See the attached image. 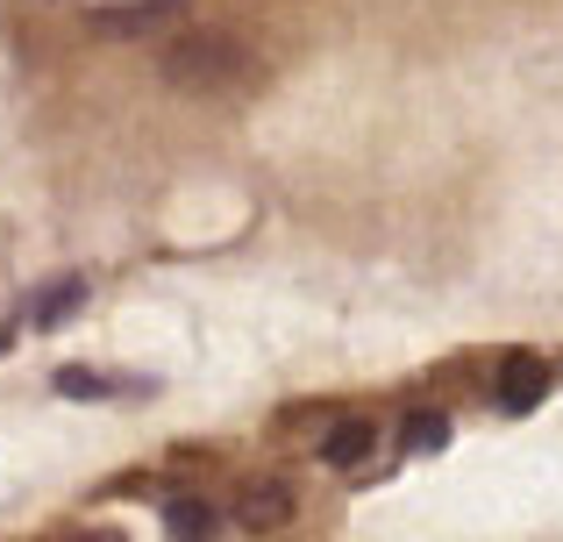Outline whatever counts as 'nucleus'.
<instances>
[{"instance_id":"f257e3e1","label":"nucleus","mask_w":563,"mask_h":542,"mask_svg":"<svg viewBox=\"0 0 563 542\" xmlns=\"http://www.w3.org/2000/svg\"><path fill=\"white\" fill-rule=\"evenodd\" d=\"M165 79L186 86V93H229V86L250 79V51L229 29H192L165 51Z\"/></svg>"},{"instance_id":"f03ea898","label":"nucleus","mask_w":563,"mask_h":542,"mask_svg":"<svg viewBox=\"0 0 563 542\" xmlns=\"http://www.w3.org/2000/svg\"><path fill=\"white\" fill-rule=\"evenodd\" d=\"M57 392H65V400H151L157 378H108V372H86V364H65V372H57Z\"/></svg>"},{"instance_id":"7ed1b4c3","label":"nucleus","mask_w":563,"mask_h":542,"mask_svg":"<svg viewBox=\"0 0 563 542\" xmlns=\"http://www.w3.org/2000/svg\"><path fill=\"white\" fill-rule=\"evenodd\" d=\"M542 392H550V364L514 350V357L499 364V407H507V414H528V407H542Z\"/></svg>"},{"instance_id":"20e7f679","label":"nucleus","mask_w":563,"mask_h":542,"mask_svg":"<svg viewBox=\"0 0 563 542\" xmlns=\"http://www.w3.org/2000/svg\"><path fill=\"white\" fill-rule=\"evenodd\" d=\"M79 307H86V278H79V272H65V278H51V286L29 292L22 329H57V321H71Z\"/></svg>"},{"instance_id":"39448f33","label":"nucleus","mask_w":563,"mask_h":542,"mask_svg":"<svg viewBox=\"0 0 563 542\" xmlns=\"http://www.w3.org/2000/svg\"><path fill=\"white\" fill-rule=\"evenodd\" d=\"M179 8H186V0H136V8H100L93 29H108V36H143V29L172 22Z\"/></svg>"},{"instance_id":"423d86ee","label":"nucleus","mask_w":563,"mask_h":542,"mask_svg":"<svg viewBox=\"0 0 563 542\" xmlns=\"http://www.w3.org/2000/svg\"><path fill=\"white\" fill-rule=\"evenodd\" d=\"M221 529V515L207 500H192V493H179V500H165V535L172 542H207Z\"/></svg>"},{"instance_id":"0eeeda50","label":"nucleus","mask_w":563,"mask_h":542,"mask_svg":"<svg viewBox=\"0 0 563 542\" xmlns=\"http://www.w3.org/2000/svg\"><path fill=\"white\" fill-rule=\"evenodd\" d=\"M372 443H378V429H372V421H335V429H329V443H321V457H329L335 472H350V464H364V457H372Z\"/></svg>"},{"instance_id":"6e6552de","label":"nucleus","mask_w":563,"mask_h":542,"mask_svg":"<svg viewBox=\"0 0 563 542\" xmlns=\"http://www.w3.org/2000/svg\"><path fill=\"white\" fill-rule=\"evenodd\" d=\"M235 521H243V529H286V521H292L286 486H250L243 507H235Z\"/></svg>"},{"instance_id":"1a4fd4ad","label":"nucleus","mask_w":563,"mask_h":542,"mask_svg":"<svg viewBox=\"0 0 563 542\" xmlns=\"http://www.w3.org/2000/svg\"><path fill=\"white\" fill-rule=\"evenodd\" d=\"M450 443V414H407V450H442Z\"/></svg>"},{"instance_id":"9d476101","label":"nucleus","mask_w":563,"mask_h":542,"mask_svg":"<svg viewBox=\"0 0 563 542\" xmlns=\"http://www.w3.org/2000/svg\"><path fill=\"white\" fill-rule=\"evenodd\" d=\"M0 350H8V335H0Z\"/></svg>"}]
</instances>
